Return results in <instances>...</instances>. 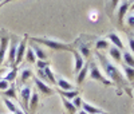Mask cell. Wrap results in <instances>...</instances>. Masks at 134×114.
Returning a JSON list of instances; mask_svg holds the SVG:
<instances>
[{"label":"cell","mask_w":134,"mask_h":114,"mask_svg":"<svg viewBox=\"0 0 134 114\" xmlns=\"http://www.w3.org/2000/svg\"><path fill=\"white\" fill-rule=\"evenodd\" d=\"M102 114H110V113H102Z\"/></svg>","instance_id":"ab89813d"},{"label":"cell","mask_w":134,"mask_h":114,"mask_svg":"<svg viewBox=\"0 0 134 114\" xmlns=\"http://www.w3.org/2000/svg\"><path fill=\"white\" fill-rule=\"evenodd\" d=\"M130 9H131V11H134V3H133V4L130 6Z\"/></svg>","instance_id":"f35d334b"},{"label":"cell","mask_w":134,"mask_h":114,"mask_svg":"<svg viewBox=\"0 0 134 114\" xmlns=\"http://www.w3.org/2000/svg\"><path fill=\"white\" fill-rule=\"evenodd\" d=\"M130 8V3L127 2V0H125V2H122V4L118 7V12H117V19H118V24L122 27L124 26V18L125 15L127 14V11Z\"/></svg>","instance_id":"ba28073f"},{"label":"cell","mask_w":134,"mask_h":114,"mask_svg":"<svg viewBox=\"0 0 134 114\" xmlns=\"http://www.w3.org/2000/svg\"><path fill=\"white\" fill-rule=\"evenodd\" d=\"M44 74H46L50 85H57V75H55V73L51 70L50 66H47L46 68H44Z\"/></svg>","instance_id":"cb8c5ba5"},{"label":"cell","mask_w":134,"mask_h":114,"mask_svg":"<svg viewBox=\"0 0 134 114\" xmlns=\"http://www.w3.org/2000/svg\"><path fill=\"white\" fill-rule=\"evenodd\" d=\"M118 3H119V0H110V7H109V14L110 15H113L115 8L118 7Z\"/></svg>","instance_id":"4dcf8cb0"},{"label":"cell","mask_w":134,"mask_h":114,"mask_svg":"<svg viewBox=\"0 0 134 114\" xmlns=\"http://www.w3.org/2000/svg\"><path fill=\"white\" fill-rule=\"evenodd\" d=\"M11 2H15V0H3V2L0 3V7H3V6H5L7 3H11Z\"/></svg>","instance_id":"8d00e7d4"},{"label":"cell","mask_w":134,"mask_h":114,"mask_svg":"<svg viewBox=\"0 0 134 114\" xmlns=\"http://www.w3.org/2000/svg\"><path fill=\"white\" fill-rule=\"evenodd\" d=\"M30 42H34L36 44H43L46 47L54 50V51H70V52H74L75 48L71 43H66V42H60V40H57V39H52V38H39V36H31L30 38Z\"/></svg>","instance_id":"7a4b0ae2"},{"label":"cell","mask_w":134,"mask_h":114,"mask_svg":"<svg viewBox=\"0 0 134 114\" xmlns=\"http://www.w3.org/2000/svg\"><path fill=\"white\" fill-rule=\"evenodd\" d=\"M72 55H74V68H72V71H74V74H78L82 70V67L85 66V58L79 54L78 50H75L72 52Z\"/></svg>","instance_id":"9c48e42d"},{"label":"cell","mask_w":134,"mask_h":114,"mask_svg":"<svg viewBox=\"0 0 134 114\" xmlns=\"http://www.w3.org/2000/svg\"><path fill=\"white\" fill-rule=\"evenodd\" d=\"M58 91H59L60 97H63V98H66V99H69V101H72L75 97L79 95V90H78V89L69 90V91H63V90H58Z\"/></svg>","instance_id":"ac0fdd59"},{"label":"cell","mask_w":134,"mask_h":114,"mask_svg":"<svg viewBox=\"0 0 134 114\" xmlns=\"http://www.w3.org/2000/svg\"><path fill=\"white\" fill-rule=\"evenodd\" d=\"M8 46H9V38L8 36H3L2 39H0V67H2V64L4 62V58L7 55Z\"/></svg>","instance_id":"30bf717a"},{"label":"cell","mask_w":134,"mask_h":114,"mask_svg":"<svg viewBox=\"0 0 134 114\" xmlns=\"http://www.w3.org/2000/svg\"><path fill=\"white\" fill-rule=\"evenodd\" d=\"M109 54H110V56L113 58L115 62H118V63H121L122 62V51L119 50V48H117V47H110L109 48Z\"/></svg>","instance_id":"d6986e66"},{"label":"cell","mask_w":134,"mask_h":114,"mask_svg":"<svg viewBox=\"0 0 134 114\" xmlns=\"http://www.w3.org/2000/svg\"><path fill=\"white\" fill-rule=\"evenodd\" d=\"M31 94H32V90L30 86H24L23 89H20V105H21L23 111L26 114H30L28 113V104L31 99Z\"/></svg>","instance_id":"277c9868"},{"label":"cell","mask_w":134,"mask_h":114,"mask_svg":"<svg viewBox=\"0 0 134 114\" xmlns=\"http://www.w3.org/2000/svg\"><path fill=\"white\" fill-rule=\"evenodd\" d=\"M122 70H124V75L126 78V81L129 82H134V68L133 67H129L126 64L122 66Z\"/></svg>","instance_id":"44dd1931"},{"label":"cell","mask_w":134,"mask_h":114,"mask_svg":"<svg viewBox=\"0 0 134 114\" xmlns=\"http://www.w3.org/2000/svg\"><path fill=\"white\" fill-rule=\"evenodd\" d=\"M27 40H28V36L24 35L23 40H20V42L18 43V48H16V62H15V66L20 64L21 61L24 59L26 51H27Z\"/></svg>","instance_id":"5b68a950"},{"label":"cell","mask_w":134,"mask_h":114,"mask_svg":"<svg viewBox=\"0 0 134 114\" xmlns=\"http://www.w3.org/2000/svg\"><path fill=\"white\" fill-rule=\"evenodd\" d=\"M97 58L99 59V63H100V66H102L103 71L106 74V78L109 79V81L113 82V85H117L119 87L118 94L122 93V89H125L130 94V89L127 87V81H126V78L124 77V74L118 70V67L111 63L107 59V56H105L103 54H100V52H97Z\"/></svg>","instance_id":"6da1fadb"},{"label":"cell","mask_w":134,"mask_h":114,"mask_svg":"<svg viewBox=\"0 0 134 114\" xmlns=\"http://www.w3.org/2000/svg\"><path fill=\"white\" fill-rule=\"evenodd\" d=\"M24 59H26L28 63H36V61H38V59H36V55H35V52H34V50H32L31 47L27 48Z\"/></svg>","instance_id":"484cf974"},{"label":"cell","mask_w":134,"mask_h":114,"mask_svg":"<svg viewBox=\"0 0 134 114\" xmlns=\"http://www.w3.org/2000/svg\"><path fill=\"white\" fill-rule=\"evenodd\" d=\"M129 47H130L131 52L134 54V38H129Z\"/></svg>","instance_id":"d590c367"},{"label":"cell","mask_w":134,"mask_h":114,"mask_svg":"<svg viewBox=\"0 0 134 114\" xmlns=\"http://www.w3.org/2000/svg\"><path fill=\"white\" fill-rule=\"evenodd\" d=\"M35 77H38L40 81H43V82H46V83H48V79H47V77H46V74H44V70H36V75ZM50 85V83H48Z\"/></svg>","instance_id":"f1b7e54d"},{"label":"cell","mask_w":134,"mask_h":114,"mask_svg":"<svg viewBox=\"0 0 134 114\" xmlns=\"http://www.w3.org/2000/svg\"><path fill=\"white\" fill-rule=\"evenodd\" d=\"M35 64H36V68H39V70H44L47 66H50L47 61H40V59H38Z\"/></svg>","instance_id":"d6a6232c"},{"label":"cell","mask_w":134,"mask_h":114,"mask_svg":"<svg viewBox=\"0 0 134 114\" xmlns=\"http://www.w3.org/2000/svg\"><path fill=\"white\" fill-rule=\"evenodd\" d=\"M57 86L59 90H63V91H69V90H74V85L70 83L69 81H66L64 78H57Z\"/></svg>","instance_id":"2e32d148"},{"label":"cell","mask_w":134,"mask_h":114,"mask_svg":"<svg viewBox=\"0 0 134 114\" xmlns=\"http://www.w3.org/2000/svg\"><path fill=\"white\" fill-rule=\"evenodd\" d=\"M78 114H87V113H86L85 110H81V111H79V113H78Z\"/></svg>","instance_id":"74e56055"},{"label":"cell","mask_w":134,"mask_h":114,"mask_svg":"<svg viewBox=\"0 0 134 114\" xmlns=\"http://www.w3.org/2000/svg\"><path fill=\"white\" fill-rule=\"evenodd\" d=\"M71 102L74 104V106H75L76 109H81V107H82V104H83V99H82V97L78 95V97H75Z\"/></svg>","instance_id":"1f68e13d"},{"label":"cell","mask_w":134,"mask_h":114,"mask_svg":"<svg viewBox=\"0 0 134 114\" xmlns=\"http://www.w3.org/2000/svg\"><path fill=\"white\" fill-rule=\"evenodd\" d=\"M32 71L30 70V68H24L23 71H21V75H20V85H24L30 78H32Z\"/></svg>","instance_id":"4316f807"},{"label":"cell","mask_w":134,"mask_h":114,"mask_svg":"<svg viewBox=\"0 0 134 114\" xmlns=\"http://www.w3.org/2000/svg\"><path fill=\"white\" fill-rule=\"evenodd\" d=\"M4 105H5L7 109L11 111V114H26L21 109H19L15 104H12V102H11V99H8V98H4Z\"/></svg>","instance_id":"e0dca14e"},{"label":"cell","mask_w":134,"mask_h":114,"mask_svg":"<svg viewBox=\"0 0 134 114\" xmlns=\"http://www.w3.org/2000/svg\"><path fill=\"white\" fill-rule=\"evenodd\" d=\"M9 85H11V83H9V82H7L4 78H0V90H2V91L7 90V89L9 87Z\"/></svg>","instance_id":"836d02e7"},{"label":"cell","mask_w":134,"mask_h":114,"mask_svg":"<svg viewBox=\"0 0 134 114\" xmlns=\"http://www.w3.org/2000/svg\"><path fill=\"white\" fill-rule=\"evenodd\" d=\"M31 48L34 50V52H35L36 59H40V61H46V59H47V54H46V51H44L39 44L31 42Z\"/></svg>","instance_id":"4fadbf2b"},{"label":"cell","mask_w":134,"mask_h":114,"mask_svg":"<svg viewBox=\"0 0 134 114\" xmlns=\"http://www.w3.org/2000/svg\"><path fill=\"white\" fill-rule=\"evenodd\" d=\"M127 26L130 27V28H134V15H130V16H127Z\"/></svg>","instance_id":"e575fe53"},{"label":"cell","mask_w":134,"mask_h":114,"mask_svg":"<svg viewBox=\"0 0 134 114\" xmlns=\"http://www.w3.org/2000/svg\"><path fill=\"white\" fill-rule=\"evenodd\" d=\"M79 54L83 56V58H88V55H90V50H88V47H86L85 44H82L79 47Z\"/></svg>","instance_id":"f546056e"},{"label":"cell","mask_w":134,"mask_h":114,"mask_svg":"<svg viewBox=\"0 0 134 114\" xmlns=\"http://www.w3.org/2000/svg\"><path fill=\"white\" fill-rule=\"evenodd\" d=\"M82 110H85L87 114H102V113H105L100 107H97V106L88 104L86 101H83V104H82Z\"/></svg>","instance_id":"7c38bea8"},{"label":"cell","mask_w":134,"mask_h":114,"mask_svg":"<svg viewBox=\"0 0 134 114\" xmlns=\"http://www.w3.org/2000/svg\"><path fill=\"white\" fill-rule=\"evenodd\" d=\"M95 48L98 51L99 50H107V48H110V42L107 39H99L95 43Z\"/></svg>","instance_id":"83f0119b"},{"label":"cell","mask_w":134,"mask_h":114,"mask_svg":"<svg viewBox=\"0 0 134 114\" xmlns=\"http://www.w3.org/2000/svg\"><path fill=\"white\" fill-rule=\"evenodd\" d=\"M88 70H90V64L85 63V66L82 67V70L76 74V85H82L85 82L86 77L88 75Z\"/></svg>","instance_id":"5bb4252c"},{"label":"cell","mask_w":134,"mask_h":114,"mask_svg":"<svg viewBox=\"0 0 134 114\" xmlns=\"http://www.w3.org/2000/svg\"><path fill=\"white\" fill-rule=\"evenodd\" d=\"M34 82H35L36 89L40 91V93H42L44 97H50V95H52V94H54V89H52L48 83L40 81V79H39L38 77H35V75H34Z\"/></svg>","instance_id":"8992f818"},{"label":"cell","mask_w":134,"mask_h":114,"mask_svg":"<svg viewBox=\"0 0 134 114\" xmlns=\"http://www.w3.org/2000/svg\"><path fill=\"white\" fill-rule=\"evenodd\" d=\"M38 105H39V94L36 93V91H32L30 104H28V113L30 114H35L36 109H38Z\"/></svg>","instance_id":"8fae6325"},{"label":"cell","mask_w":134,"mask_h":114,"mask_svg":"<svg viewBox=\"0 0 134 114\" xmlns=\"http://www.w3.org/2000/svg\"><path fill=\"white\" fill-rule=\"evenodd\" d=\"M18 43L19 42H9L8 46V51H7V56H8V64L11 67H15V62H16V48H18Z\"/></svg>","instance_id":"52a82bcc"},{"label":"cell","mask_w":134,"mask_h":114,"mask_svg":"<svg viewBox=\"0 0 134 114\" xmlns=\"http://www.w3.org/2000/svg\"><path fill=\"white\" fill-rule=\"evenodd\" d=\"M16 75H18V66H15V67H12L11 68V71H8L7 73V75L4 77V79L7 82H9V83H12L15 79H16Z\"/></svg>","instance_id":"d4e9b609"},{"label":"cell","mask_w":134,"mask_h":114,"mask_svg":"<svg viewBox=\"0 0 134 114\" xmlns=\"http://www.w3.org/2000/svg\"><path fill=\"white\" fill-rule=\"evenodd\" d=\"M107 40H109L110 43H113V46H114V47L119 48L121 51L124 50V43H122L121 38H119V36L117 35V34H114V32L109 34V35H107Z\"/></svg>","instance_id":"9a60e30c"},{"label":"cell","mask_w":134,"mask_h":114,"mask_svg":"<svg viewBox=\"0 0 134 114\" xmlns=\"http://www.w3.org/2000/svg\"><path fill=\"white\" fill-rule=\"evenodd\" d=\"M3 95H4L5 98H8V99H9V98H11V99H16L18 95H16V87H15V85H14V83L9 85V87L3 91Z\"/></svg>","instance_id":"7402d4cb"},{"label":"cell","mask_w":134,"mask_h":114,"mask_svg":"<svg viewBox=\"0 0 134 114\" xmlns=\"http://www.w3.org/2000/svg\"><path fill=\"white\" fill-rule=\"evenodd\" d=\"M60 99H62V104H63V107L67 110V113L69 114H75L76 113V107L74 106V104L71 101H69V99H66V98H63V97H60Z\"/></svg>","instance_id":"ffe728a7"},{"label":"cell","mask_w":134,"mask_h":114,"mask_svg":"<svg viewBox=\"0 0 134 114\" xmlns=\"http://www.w3.org/2000/svg\"><path fill=\"white\" fill-rule=\"evenodd\" d=\"M88 75H90V78L93 79V81H97V82H99V83H102L103 86H113V82L109 81V79L102 74V71H100L99 68L97 67L95 63H91V64H90Z\"/></svg>","instance_id":"3957f363"},{"label":"cell","mask_w":134,"mask_h":114,"mask_svg":"<svg viewBox=\"0 0 134 114\" xmlns=\"http://www.w3.org/2000/svg\"><path fill=\"white\" fill-rule=\"evenodd\" d=\"M122 61H124V64L134 68V56H133V54H130L127 51L122 52Z\"/></svg>","instance_id":"603a6c76"}]
</instances>
